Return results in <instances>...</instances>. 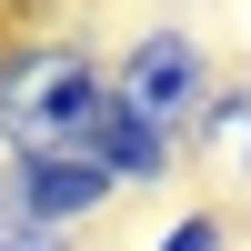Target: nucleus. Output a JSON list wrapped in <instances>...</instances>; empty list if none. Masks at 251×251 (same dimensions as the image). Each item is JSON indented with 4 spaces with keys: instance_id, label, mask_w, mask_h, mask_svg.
Returning a JSON list of instances; mask_svg holds the SVG:
<instances>
[{
    "instance_id": "9",
    "label": "nucleus",
    "mask_w": 251,
    "mask_h": 251,
    "mask_svg": "<svg viewBox=\"0 0 251 251\" xmlns=\"http://www.w3.org/2000/svg\"><path fill=\"white\" fill-rule=\"evenodd\" d=\"M0 30H10V20H0Z\"/></svg>"
},
{
    "instance_id": "2",
    "label": "nucleus",
    "mask_w": 251,
    "mask_h": 251,
    "mask_svg": "<svg viewBox=\"0 0 251 251\" xmlns=\"http://www.w3.org/2000/svg\"><path fill=\"white\" fill-rule=\"evenodd\" d=\"M221 80H231V71L211 60V40H201L191 20H141V30L111 50V91L131 100L141 121L181 131V141H191V121L221 100Z\"/></svg>"
},
{
    "instance_id": "1",
    "label": "nucleus",
    "mask_w": 251,
    "mask_h": 251,
    "mask_svg": "<svg viewBox=\"0 0 251 251\" xmlns=\"http://www.w3.org/2000/svg\"><path fill=\"white\" fill-rule=\"evenodd\" d=\"M111 111V50L80 30H0V151H91Z\"/></svg>"
},
{
    "instance_id": "4",
    "label": "nucleus",
    "mask_w": 251,
    "mask_h": 251,
    "mask_svg": "<svg viewBox=\"0 0 251 251\" xmlns=\"http://www.w3.org/2000/svg\"><path fill=\"white\" fill-rule=\"evenodd\" d=\"M91 161L121 181V191H171V181L191 171V141L161 131V121H141L131 100L111 91V111H100V131H91Z\"/></svg>"
},
{
    "instance_id": "8",
    "label": "nucleus",
    "mask_w": 251,
    "mask_h": 251,
    "mask_svg": "<svg viewBox=\"0 0 251 251\" xmlns=\"http://www.w3.org/2000/svg\"><path fill=\"white\" fill-rule=\"evenodd\" d=\"M0 20H10V30H71L80 0H0Z\"/></svg>"
},
{
    "instance_id": "6",
    "label": "nucleus",
    "mask_w": 251,
    "mask_h": 251,
    "mask_svg": "<svg viewBox=\"0 0 251 251\" xmlns=\"http://www.w3.org/2000/svg\"><path fill=\"white\" fill-rule=\"evenodd\" d=\"M151 251H241V221L221 211V201H181V211L151 231Z\"/></svg>"
},
{
    "instance_id": "7",
    "label": "nucleus",
    "mask_w": 251,
    "mask_h": 251,
    "mask_svg": "<svg viewBox=\"0 0 251 251\" xmlns=\"http://www.w3.org/2000/svg\"><path fill=\"white\" fill-rule=\"evenodd\" d=\"M0 251H80V231H50V221H30L20 201H0Z\"/></svg>"
},
{
    "instance_id": "5",
    "label": "nucleus",
    "mask_w": 251,
    "mask_h": 251,
    "mask_svg": "<svg viewBox=\"0 0 251 251\" xmlns=\"http://www.w3.org/2000/svg\"><path fill=\"white\" fill-rule=\"evenodd\" d=\"M191 161H201L211 181H251V71H231L221 100L191 121Z\"/></svg>"
},
{
    "instance_id": "3",
    "label": "nucleus",
    "mask_w": 251,
    "mask_h": 251,
    "mask_svg": "<svg viewBox=\"0 0 251 251\" xmlns=\"http://www.w3.org/2000/svg\"><path fill=\"white\" fill-rule=\"evenodd\" d=\"M0 201H20L30 221H50V231H80V241H91V221L121 201V181L100 171L91 151H0Z\"/></svg>"
}]
</instances>
